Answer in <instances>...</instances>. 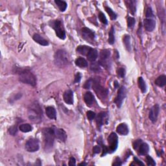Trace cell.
<instances>
[{"label":"cell","instance_id":"cell-1","mask_svg":"<svg viewBox=\"0 0 166 166\" xmlns=\"http://www.w3.org/2000/svg\"><path fill=\"white\" fill-rule=\"evenodd\" d=\"M16 73L18 74L19 81L24 84L35 86L37 85V79L31 71L27 69H21L16 71Z\"/></svg>","mask_w":166,"mask_h":166},{"label":"cell","instance_id":"cell-2","mask_svg":"<svg viewBox=\"0 0 166 166\" xmlns=\"http://www.w3.org/2000/svg\"><path fill=\"white\" fill-rule=\"evenodd\" d=\"M43 137H44V146L45 150H49L53 147L55 138V128H45L43 130Z\"/></svg>","mask_w":166,"mask_h":166},{"label":"cell","instance_id":"cell-3","mask_svg":"<svg viewBox=\"0 0 166 166\" xmlns=\"http://www.w3.org/2000/svg\"><path fill=\"white\" fill-rule=\"evenodd\" d=\"M28 116L30 121L39 123L42 120V111L37 103L32 104L28 110Z\"/></svg>","mask_w":166,"mask_h":166},{"label":"cell","instance_id":"cell-4","mask_svg":"<svg viewBox=\"0 0 166 166\" xmlns=\"http://www.w3.org/2000/svg\"><path fill=\"white\" fill-rule=\"evenodd\" d=\"M69 62V56L68 54L64 50L59 49L58 50L55 54V64L63 67L66 66Z\"/></svg>","mask_w":166,"mask_h":166},{"label":"cell","instance_id":"cell-5","mask_svg":"<svg viewBox=\"0 0 166 166\" xmlns=\"http://www.w3.org/2000/svg\"><path fill=\"white\" fill-rule=\"evenodd\" d=\"M49 25L51 27H52L55 30L56 35L57 37L62 40H64L66 38V33L64 30L63 29L62 22L60 20H56L53 21H51L49 22Z\"/></svg>","mask_w":166,"mask_h":166},{"label":"cell","instance_id":"cell-6","mask_svg":"<svg viewBox=\"0 0 166 166\" xmlns=\"http://www.w3.org/2000/svg\"><path fill=\"white\" fill-rule=\"evenodd\" d=\"M108 152L112 153L116 151V150L117 148L118 145V137L115 132H112L109 135L108 138Z\"/></svg>","mask_w":166,"mask_h":166},{"label":"cell","instance_id":"cell-7","mask_svg":"<svg viewBox=\"0 0 166 166\" xmlns=\"http://www.w3.org/2000/svg\"><path fill=\"white\" fill-rule=\"evenodd\" d=\"M39 142L36 138L29 139L25 144V149L28 152H34L39 149Z\"/></svg>","mask_w":166,"mask_h":166},{"label":"cell","instance_id":"cell-8","mask_svg":"<svg viewBox=\"0 0 166 166\" xmlns=\"http://www.w3.org/2000/svg\"><path fill=\"white\" fill-rule=\"evenodd\" d=\"M93 88L95 90L96 94L99 97H103V98H105L108 94V91H107L103 86L101 85L100 83H99L98 80H93Z\"/></svg>","mask_w":166,"mask_h":166},{"label":"cell","instance_id":"cell-9","mask_svg":"<svg viewBox=\"0 0 166 166\" xmlns=\"http://www.w3.org/2000/svg\"><path fill=\"white\" fill-rule=\"evenodd\" d=\"M126 94H127V90H126L125 87L123 86H121V88H119V90L118 91V93H117L116 98L114 100V103H116V104L118 108H121V107L123 102L124 99L126 97Z\"/></svg>","mask_w":166,"mask_h":166},{"label":"cell","instance_id":"cell-10","mask_svg":"<svg viewBox=\"0 0 166 166\" xmlns=\"http://www.w3.org/2000/svg\"><path fill=\"white\" fill-rule=\"evenodd\" d=\"M107 120H108V114H107L106 112H100L96 117V123L97 125H98V128L100 129L104 123H106Z\"/></svg>","mask_w":166,"mask_h":166},{"label":"cell","instance_id":"cell-11","mask_svg":"<svg viewBox=\"0 0 166 166\" xmlns=\"http://www.w3.org/2000/svg\"><path fill=\"white\" fill-rule=\"evenodd\" d=\"M160 112V106L158 104H155L153 106L150 110L149 112V119L152 123H155L157 121L158 114Z\"/></svg>","mask_w":166,"mask_h":166},{"label":"cell","instance_id":"cell-12","mask_svg":"<svg viewBox=\"0 0 166 166\" xmlns=\"http://www.w3.org/2000/svg\"><path fill=\"white\" fill-rule=\"evenodd\" d=\"M83 37L87 41H93L95 39V34L92 30L87 27H83L81 30Z\"/></svg>","mask_w":166,"mask_h":166},{"label":"cell","instance_id":"cell-13","mask_svg":"<svg viewBox=\"0 0 166 166\" xmlns=\"http://www.w3.org/2000/svg\"><path fill=\"white\" fill-rule=\"evenodd\" d=\"M144 26L147 31L151 32L156 27V21L153 18H146L144 21Z\"/></svg>","mask_w":166,"mask_h":166},{"label":"cell","instance_id":"cell-14","mask_svg":"<svg viewBox=\"0 0 166 166\" xmlns=\"http://www.w3.org/2000/svg\"><path fill=\"white\" fill-rule=\"evenodd\" d=\"M55 134L56 138L59 140L60 142H65L67 140V134L62 129H55Z\"/></svg>","mask_w":166,"mask_h":166},{"label":"cell","instance_id":"cell-15","mask_svg":"<svg viewBox=\"0 0 166 166\" xmlns=\"http://www.w3.org/2000/svg\"><path fill=\"white\" fill-rule=\"evenodd\" d=\"M64 101L68 104H73V93L71 90H66L63 95Z\"/></svg>","mask_w":166,"mask_h":166},{"label":"cell","instance_id":"cell-16","mask_svg":"<svg viewBox=\"0 0 166 166\" xmlns=\"http://www.w3.org/2000/svg\"><path fill=\"white\" fill-rule=\"evenodd\" d=\"M116 131L117 133L123 135V136H126V135L129 134V132L128 126H127L126 123H123L119 124V125L117 127Z\"/></svg>","mask_w":166,"mask_h":166},{"label":"cell","instance_id":"cell-17","mask_svg":"<svg viewBox=\"0 0 166 166\" xmlns=\"http://www.w3.org/2000/svg\"><path fill=\"white\" fill-rule=\"evenodd\" d=\"M45 113L47 116L51 119H56L57 118V112L54 107L48 106L45 108Z\"/></svg>","mask_w":166,"mask_h":166},{"label":"cell","instance_id":"cell-18","mask_svg":"<svg viewBox=\"0 0 166 166\" xmlns=\"http://www.w3.org/2000/svg\"><path fill=\"white\" fill-rule=\"evenodd\" d=\"M33 40H34L36 42H37L38 44H39L42 45H44V46H47V45H49V43H48L47 41L46 40H45L44 38H42L40 35L38 34H35L33 37Z\"/></svg>","mask_w":166,"mask_h":166},{"label":"cell","instance_id":"cell-19","mask_svg":"<svg viewBox=\"0 0 166 166\" xmlns=\"http://www.w3.org/2000/svg\"><path fill=\"white\" fill-rule=\"evenodd\" d=\"M84 100L88 106H90L93 104L94 101V96L90 91L86 92L84 96Z\"/></svg>","mask_w":166,"mask_h":166},{"label":"cell","instance_id":"cell-20","mask_svg":"<svg viewBox=\"0 0 166 166\" xmlns=\"http://www.w3.org/2000/svg\"><path fill=\"white\" fill-rule=\"evenodd\" d=\"M98 57V51L93 48H91L90 50L87 55L88 60L90 62H94Z\"/></svg>","mask_w":166,"mask_h":166},{"label":"cell","instance_id":"cell-21","mask_svg":"<svg viewBox=\"0 0 166 166\" xmlns=\"http://www.w3.org/2000/svg\"><path fill=\"white\" fill-rule=\"evenodd\" d=\"M91 47L87 46V45H79L77 48V51L79 53L83 55H87L89 52V51L90 50Z\"/></svg>","mask_w":166,"mask_h":166},{"label":"cell","instance_id":"cell-22","mask_svg":"<svg viewBox=\"0 0 166 166\" xmlns=\"http://www.w3.org/2000/svg\"><path fill=\"white\" fill-rule=\"evenodd\" d=\"M139 154L141 155H145L147 154L149 150V147L147 144L145 143H142V144L139 147Z\"/></svg>","mask_w":166,"mask_h":166},{"label":"cell","instance_id":"cell-23","mask_svg":"<svg viewBox=\"0 0 166 166\" xmlns=\"http://www.w3.org/2000/svg\"><path fill=\"white\" fill-rule=\"evenodd\" d=\"M110 56V51L108 49H104L101 50L100 52V62H104L106 61Z\"/></svg>","mask_w":166,"mask_h":166},{"label":"cell","instance_id":"cell-24","mask_svg":"<svg viewBox=\"0 0 166 166\" xmlns=\"http://www.w3.org/2000/svg\"><path fill=\"white\" fill-rule=\"evenodd\" d=\"M75 64L78 67L81 68H86L88 66V63L87 61H86L85 58H82V57H79L78 58H77L75 60Z\"/></svg>","mask_w":166,"mask_h":166},{"label":"cell","instance_id":"cell-25","mask_svg":"<svg viewBox=\"0 0 166 166\" xmlns=\"http://www.w3.org/2000/svg\"><path fill=\"white\" fill-rule=\"evenodd\" d=\"M155 84L160 87H163L166 85V76L164 75H162L158 77L156 79Z\"/></svg>","mask_w":166,"mask_h":166},{"label":"cell","instance_id":"cell-26","mask_svg":"<svg viewBox=\"0 0 166 166\" xmlns=\"http://www.w3.org/2000/svg\"><path fill=\"white\" fill-rule=\"evenodd\" d=\"M55 3L58 6V8H59L60 11L61 12H64L66 11V8H67V6H68V5L67 3H66V1H60V0H55Z\"/></svg>","mask_w":166,"mask_h":166},{"label":"cell","instance_id":"cell-27","mask_svg":"<svg viewBox=\"0 0 166 166\" xmlns=\"http://www.w3.org/2000/svg\"><path fill=\"white\" fill-rule=\"evenodd\" d=\"M123 43L125 45L126 49L129 51H131V37L129 35H125L123 37Z\"/></svg>","mask_w":166,"mask_h":166},{"label":"cell","instance_id":"cell-28","mask_svg":"<svg viewBox=\"0 0 166 166\" xmlns=\"http://www.w3.org/2000/svg\"><path fill=\"white\" fill-rule=\"evenodd\" d=\"M138 86L139 88H140V90H142L143 93H145L147 90V86L146 84H145V82L144 80L142 77H140L138 79Z\"/></svg>","mask_w":166,"mask_h":166},{"label":"cell","instance_id":"cell-29","mask_svg":"<svg viewBox=\"0 0 166 166\" xmlns=\"http://www.w3.org/2000/svg\"><path fill=\"white\" fill-rule=\"evenodd\" d=\"M20 130L23 132H29L32 131L33 127L30 125L28 123L22 124L20 126Z\"/></svg>","mask_w":166,"mask_h":166},{"label":"cell","instance_id":"cell-30","mask_svg":"<svg viewBox=\"0 0 166 166\" xmlns=\"http://www.w3.org/2000/svg\"><path fill=\"white\" fill-rule=\"evenodd\" d=\"M108 43L110 45L114 44L115 42V37H114V28L112 26L110 29V30L108 33Z\"/></svg>","mask_w":166,"mask_h":166},{"label":"cell","instance_id":"cell-31","mask_svg":"<svg viewBox=\"0 0 166 166\" xmlns=\"http://www.w3.org/2000/svg\"><path fill=\"white\" fill-rule=\"evenodd\" d=\"M105 11L107 13L109 14L110 17L112 20H116L117 18V14L112 11V10L108 7H105Z\"/></svg>","mask_w":166,"mask_h":166},{"label":"cell","instance_id":"cell-32","mask_svg":"<svg viewBox=\"0 0 166 166\" xmlns=\"http://www.w3.org/2000/svg\"><path fill=\"white\" fill-rule=\"evenodd\" d=\"M90 69L91 71H95V72H98V71H99L101 70V68H100V66H99V64L97 62H94L91 63V64L90 66Z\"/></svg>","mask_w":166,"mask_h":166},{"label":"cell","instance_id":"cell-33","mask_svg":"<svg viewBox=\"0 0 166 166\" xmlns=\"http://www.w3.org/2000/svg\"><path fill=\"white\" fill-rule=\"evenodd\" d=\"M135 23H136V20H135L134 18L129 17L127 18V25H128V27L130 28V29H132V28L134 27Z\"/></svg>","mask_w":166,"mask_h":166},{"label":"cell","instance_id":"cell-34","mask_svg":"<svg viewBox=\"0 0 166 166\" xmlns=\"http://www.w3.org/2000/svg\"><path fill=\"white\" fill-rule=\"evenodd\" d=\"M136 1H129V9L131 10V12L132 14H134L136 12Z\"/></svg>","mask_w":166,"mask_h":166},{"label":"cell","instance_id":"cell-35","mask_svg":"<svg viewBox=\"0 0 166 166\" xmlns=\"http://www.w3.org/2000/svg\"><path fill=\"white\" fill-rule=\"evenodd\" d=\"M98 17H99V19L100 20V22L101 23H103V24L106 25L108 24V21H107V19L105 16V15H104L103 12H99V14L98 15Z\"/></svg>","mask_w":166,"mask_h":166},{"label":"cell","instance_id":"cell-36","mask_svg":"<svg viewBox=\"0 0 166 166\" xmlns=\"http://www.w3.org/2000/svg\"><path fill=\"white\" fill-rule=\"evenodd\" d=\"M92 85H93V79H88V81H86V83L83 86V88L85 89H90L91 88V86H92Z\"/></svg>","mask_w":166,"mask_h":166},{"label":"cell","instance_id":"cell-37","mask_svg":"<svg viewBox=\"0 0 166 166\" xmlns=\"http://www.w3.org/2000/svg\"><path fill=\"white\" fill-rule=\"evenodd\" d=\"M146 160L148 165H152V166L156 165V162H154V160H153V158L151 157H150V156L149 155L147 156Z\"/></svg>","mask_w":166,"mask_h":166},{"label":"cell","instance_id":"cell-38","mask_svg":"<svg viewBox=\"0 0 166 166\" xmlns=\"http://www.w3.org/2000/svg\"><path fill=\"white\" fill-rule=\"evenodd\" d=\"M9 132L10 134L12 135V136H15V135H16V134L17 133V132H18L17 127L16 125L12 126L11 128L9 129Z\"/></svg>","mask_w":166,"mask_h":166},{"label":"cell","instance_id":"cell-39","mask_svg":"<svg viewBox=\"0 0 166 166\" xmlns=\"http://www.w3.org/2000/svg\"><path fill=\"white\" fill-rule=\"evenodd\" d=\"M146 17L147 18H153L154 17V14L152 11V9L150 7H148L146 11Z\"/></svg>","mask_w":166,"mask_h":166},{"label":"cell","instance_id":"cell-40","mask_svg":"<svg viewBox=\"0 0 166 166\" xmlns=\"http://www.w3.org/2000/svg\"><path fill=\"white\" fill-rule=\"evenodd\" d=\"M86 116H87L88 119L90 120V121H91V120H93L94 118H95L96 114L95 112H94L92 111H88L87 112Z\"/></svg>","mask_w":166,"mask_h":166},{"label":"cell","instance_id":"cell-41","mask_svg":"<svg viewBox=\"0 0 166 166\" xmlns=\"http://www.w3.org/2000/svg\"><path fill=\"white\" fill-rule=\"evenodd\" d=\"M117 74H118V76L120 77L123 78L125 75V70L123 68H119L118 71H117Z\"/></svg>","mask_w":166,"mask_h":166},{"label":"cell","instance_id":"cell-42","mask_svg":"<svg viewBox=\"0 0 166 166\" xmlns=\"http://www.w3.org/2000/svg\"><path fill=\"white\" fill-rule=\"evenodd\" d=\"M142 140H137L134 142L133 144V148L134 149H138L140 147V145L142 144Z\"/></svg>","mask_w":166,"mask_h":166},{"label":"cell","instance_id":"cell-43","mask_svg":"<svg viewBox=\"0 0 166 166\" xmlns=\"http://www.w3.org/2000/svg\"><path fill=\"white\" fill-rule=\"evenodd\" d=\"M122 164V162H121V159L119 157H117L116 159H115V161H114V162L113 163V165H117V166H119V165H121Z\"/></svg>","mask_w":166,"mask_h":166},{"label":"cell","instance_id":"cell-44","mask_svg":"<svg viewBox=\"0 0 166 166\" xmlns=\"http://www.w3.org/2000/svg\"><path fill=\"white\" fill-rule=\"evenodd\" d=\"M81 79V75L80 73H77L75 75V81H74V83H79V82H80Z\"/></svg>","mask_w":166,"mask_h":166},{"label":"cell","instance_id":"cell-45","mask_svg":"<svg viewBox=\"0 0 166 166\" xmlns=\"http://www.w3.org/2000/svg\"><path fill=\"white\" fill-rule=\"evenodd\" d=\"M93 151L94 154H98L101 152V147L97 145V146H95L93 148Z\"/></svg>","mask_w":166,"mask_h":166},{"label":"cell","instance_id":"cell-46","mask_svg":"<svg viewBox=\"0 0 166 166\" xmlns=\"http://www.w3.org/2000/svg\"><path fill=\"white\" fill-rule=\"evenodd\" d=\"M76 165V160L74 157H71L69 161V165Z\"/></svg>","mask_w":166,"mask_h":166},{"label":"cell","instance_id":"cell-47","mask_svg":"<svg viewBox=\"0 0 166 166\" xmlns=\"http://www.w3.org/2000/svg\"><path fill=\"white\" fill-rule=\"evenodd\" d=\"M134 162H136L138 165H144V163H143V162H142L141 161H140V160L138 159V158H137L136 157H134Z\"/></svg>","mask_w":166,"mask_h":166},{"label":"cell","instance_id":"cell-48","mask_svg":"<svg viewBox=\"0 0 166 166\" xmlns=\"http://www.w3.org/2000/svg\"><path fill=\"white\" fill-rule=\"evenodd\" d=\"M114 85H115V88H117V87H118V83H117V81H115V83H114Z\"/></svg>","mask_w":166,"mask_h":166},{"label":"cell","instance_id":"cell-49","mask_svg":"<svg viewBox=\"0 0 166 166\" xmlns=\"http://www.w3.org/2000/svg\"><path fill=\"white\" fill-rule=\"evenodd\" d=\"M87 164H86V163H80V164H79V165H86Z\"/></svg>","mask_w":166,"mask_h":166}]
</instances>
